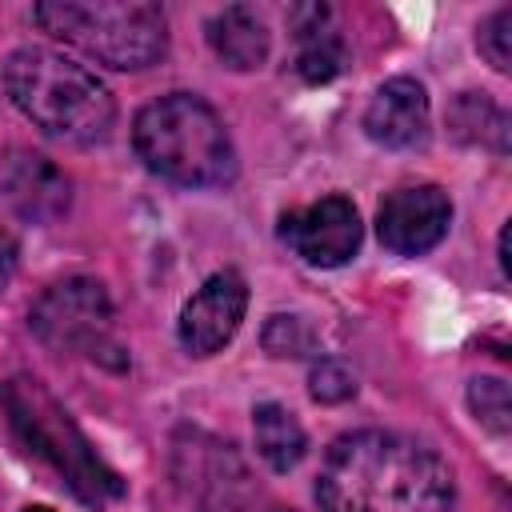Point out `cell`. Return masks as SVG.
<instances>
[{
	"instance_id": "9",
	"label": "cell",
	"mask_w": 512,
	"mask_h": 512,
	"mask_svg": "<svg viewBox=\"0 0 512 512\" xmlns=\"http://www.w3.org/2000/svg\"><path fill=\"white\" fill-rule=\"evenodd\" d=\"M244 312H248V284L240 272L224 268V272L208 276L184 300L180 320H176V336L192 356H212L236 336Z\"/></svg>"
},
{
	"instance_id": "1",
	"label": "cell",
	"mask_w": 512,
	"mask_h": 512,
	"mask_svg": "<svg viewBox=\"0 0 512 512\" xmlns=\"http://www.w3.org/2000/svg\"><path fill=\"white\" fill-rule=\"evenodd\" d=\"M316 500L320 512H452L456 480L432 444L364 428L328 448Z\"/></svg>"
},
{
	"instance_id": "21",
	"label": "cell",
	"mask_w": 512,
	"mask_h": 512,
	"mask_svg": "<svg viewBox=\"0 0 512 512\" xmlns=\"http://www.w3.org/2000/svg\"><path fill=\"white\" fill-rule=\"evenodd\" d=\"M20 512H52V508H44V504H28V508H20Z\"/></svg>"
},
{
	"instance_id": "10",
	"label": "cell",
	"mask_w": 512,
	"mask_h": 512,
	"mask_svg": "<svg viewBox=\"0 0 512 512\" xmlns=\"http://www.w3.org/2000/svg\"><path fill=\"white\" fill-rule=\"evenodd\" d=\"M364 132L384 148H420L428 140V92L412 76L384 80L368 108H364Z\"/></svg>"
},
{
	"instance_id": "2",
	"label": "cell",
	"mask_w": 512,
	"mask_h": 512,
	"mask_svg": "<svg viewBox=\"0 0 512 512\" xmlns=\"http://www.w3.org/2000/svg\"><path fill=\"white\" fill-rule=\"evenodd\" d=\"M4 84L12 104L60 144L84 148L112 132L116 100L104 80L52 48H16L4 64Z\"/></svg>"
},
{
	"instance_id": "5",
	"label": "cell",
	"mask_w": 512,
	"mask_h": 512,
	"mask_svg": "<svg viewBox=\"0 0 512 512\" xmlns=\"http://www.w3.org/2000/svg\"><path fill=\"white\" fill-rule=\"evenodd\" d=\"M32 20L84 52L88 60L120 72H140L168 52V20L148 0H44Z\"/></svg>"
},
{
	"instance_id": "3",
	"label": "cell",
	"mask_w": 512,
	"mask_h": 512,
	"mask_svg": "<svg viewBox=\"0 0 512 512\" xmlns=\"http://www.w3.org/2000/svg\"><path fill=\"white\" fill-rule=\"evenodd\" d=\"M132 148L148 172L180 188H220L236 176V148L216 108L192 92H168L132 120Z\"/></svg>"
},
{
	"instance_id": "16",
	"label": "cell",
	"mask_w": 512,
	"mask_h": 512,
	"mask_svg": "<svg viewBox=\"0 0 512 512\" xmlns=\"http://www.w3.org/2000/svg\"><path fill=\"white\" fill-rule=\"evenodd\" d=\"M468 408H472V416L492 436H508V428H512V400H508V384L500 376H476L468 384Z\"/></svg>"
},
{
	"instance_id": "13",
	"label": "cell",
	"mask_w": 512,
	"mask_h": 512,
	"mask_svg": "<svg viewBox=\"0 0 512 512\" xmlns=\"http://www.w3.org/2000/svg\"><path fill=\"white\" fill-rule=\"evenodd\" d=\"M208 44H212L220 64H228L236 72H252L268 60L272 36H268V24L256 8L232 4L208 20Z\"/></svg>"
},
{
	"instance_id": "4",
	"label": "cell",
	"mask_w": 512,
	"mask_h": 512,
	"mask_svg": "<svg viewBox=\"0 0 512 512\" xmlns=\"http://www.w3.org/2000/svg\"><path fill=\"white\" fill-rule=\"evenodd\" d=\"M0 408L12 424V436L44 460L76 500L104 508L108 500L124 496V476L96 452V444L80 432V424L68 416V408L36 380V376H12L0 384Z\"/></svg>"
},
{
	"instance_id": "6",
	"label": "cell",
	"mask_w": 512,
	"mask_h": 512,
	"mask_svg": "<svg viewBox=\"0 0 512 512\" xmlns=\"http://www.w3.org/2000/svg\"><path fill=\"white\" fill-rule=\"evenodd\" d=\"M28 328L52 352L104 360L112 368L128 364V356L112 332V300H108L104 284L92 276H68V280L48 284L28 312Z\"/></svg>"
},
{
	"instance_id": "15",
	"label": "cell",
	"mask_w": 512,
	"mask_h": 512,
	"mask_svg": "<svg viewBox=\"0 0 512 512\" xmlns=\"http://www.w3.org/2000/svg\"><path fill=\"white\" fill-rule=\"evenodd\" d=\"M448 124L464 144H480V148H496V152L508 148V116L484 92H460L448 112Z\"/></svg>"
},
{
	"instance_id": "14",
	"label": "cell",
	"mask_w": 512,
	"mask_h": 512,
	"mask_svg": "<svg viewBox=\"0 0 512 512\" xmlns=\"http://www.w3.org/2000/svg\"><path fill=\"white\" fill-rule=\"evenodd\" d=\"M252 432H256V452L272 472H292L308 452V436L284 404H272V400L256 404Z\"/></svg>"
},
{
	"instance_id": "17",
	"label": "cell",
	"mask_w": 512,
	"mask_h": 512,
	"mask_svg": "<svg viewBox=\"0 0 512 512\" xmlns=\"http://www.w3.org/2000/svg\"><path fill=\"white\" fill-rule=\"evenodd\" d=\"M484 60L496 68V72H508L512 68V8H496L484 24H480V36H476Z\"/></svg>"
},
{
	"instance_id": "22",
	"label": "cell",
	"mask_w": 512,
	"mask_h": 512,
	"mask_svg": "<svg viewBox=\"0 0 512 512\" xmlns=\"http://www.w3.org/2000/svg\"><path fill=\"white\" fill-rule=\"evenodd\" d=\"M272 512H284V508H272Z\"/></svg>"
},
{
	"instance_id": "11",
	"label": "cell",
	"mask_w": 512,
	"mask_h": 512,
	"mask_svg": "<svg viewBox=\"0 0 512 512\" xmlns=\"http://www.w3.org/2000/svg\"><path fill=\"white\" fill-rule=\"evenodd\" d=\"M4 188L12 208L32 224H52L72 204V180L60 164H52L40 152H12L4 168Z\"/></svg>"
},
{
	"instance_id": "18",
	"label": "cell",
	"mask_w": 512,
	"mask_h": 512,
	"mask_svg": "<svg viewBox=\"0 0 512 512\" xmlns=\"http://www.w3.org/2000/svg\"><path fill=\"white\" fill-rule=\"evenodd\" d=\"M352 392H356V380H352V372H348L344 364L320 360V364L312 368V396H316L320 404H340V400H348Z\"/></svg>"
},
{
	"instance_id": "8",
	"label": "cell",
	"mask_w": 512,
	"mask_h": 512,
	"mask_svg": "<svg viewBox=\"0 0 512 512\" xmlns=\"http://www.w3.org/2000/svg\"><path fill=\"white\" fill-rule=\"evenodd\" d=\"M452 224V200L436 184H408L380 200L376 208V232L380 244L396 256H424L432 252Z\"/></svg>"
},
{
	"instance_id": "12",
	"label": "cell",
	"mask_w": 512,
	"mask_h": 512,
	"mask_svg": "<svg viewBox=\"0 0 512 512\" xmlns=\"http://www.w3.org/2000/svg\"><path fill=\"white\" fill-rule=\"evenodd\" d=\"M292 40H296V56L292 68L300 80L308 84H328L332 76H340L344 68V36L332 24V12L324 4H304L292 8Z\"/></svg>"
},
{
	"instance_id": "19",
	"label": "cell",
	"mask_w": 512,
	"mask_h": 512,
	"mask_svg": "<svg viewBox=\"0 0 512 512\" xmlns=\"http://www.w3.org/2000/svg\"><path fill=\"white\" fill-rule=\"evenodd\" d=\"M272 332H284V344H276V356H308L312 352V328L300 316H272Z\"/></svg>"
},
{
	"instance_id": "20",
	"label": "cell",
	"mask_w": 512,
	"mask_h": 512,
	"mask_svg": "<svg viewBox=\"0 0 512 512\" xmlns=\"http://www.w3.org/2000/svg\"><path fill=\"white\" fill-rule=\"evenodd\" d=\"M16 256H20L16 236H12L8 228H0V292L8 288V280H12V272H16Z\"/></svg>"
},
{
	"instance_id": "7",
	"label": "cell",
	"mask_w": 512,
	"mask_h": 512,
	"mask_svg": "<svg viewBox=\"0 0 512 512\" xmlns=\"http://www.w3.org/2000/svg\"><path fill=\"white\" fill-rule=\"evenodd\" d=\"M280 240L312 268H340L360 248V212L348 196H324L280 216Z\"/></svg>"
}]
</instances>
